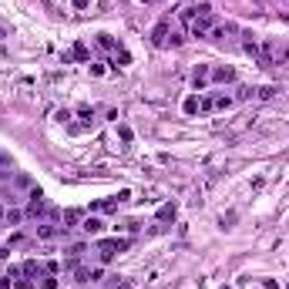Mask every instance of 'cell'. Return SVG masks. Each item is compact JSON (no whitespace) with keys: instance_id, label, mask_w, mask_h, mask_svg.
Wrapping results in <instances>:
<instances>
[{"instance_id":"obj_1","label":"cell","mask_w":289,"mask_h":289,"mask_svg":"<svg viewBox=\"0 0 289 289\" xmlns=\"http://www.w3.org/2000/svg\"><path fill=\"white\" fill-rule=\"evenodd\" d=\"M128 239H98V259L101 262H111L114 256H118V252H124V249H128Z\"/></svg>"},{"instance_id":"obj_2","label":"cell","mask_w":289,"mask_h":289,"mask_svg":"<svg viewBox=\"0 0 289 289\" xmlns=\"http://www.w3.org/2000/svg\"><path fill=\"white\" fill-rule=\"evenodd\" d=\"M27 219H37V222H41V219H47V199H44V192L41 189H31V195H27Z\"/></svg>"},{"instance_id":"obj_3","label":"cell","mask_w":289,"mask_h":289,"mask_svg":"<svg viewBox=\"0 0 289 289\" xmlns=\"http://www.w3.org/2000/svg\"><path fill=\"white\" fill-rule=\"evenodd\" d=\"M259 64H262V67L279 64V47H276L272 37H262V44H259Z\"/></svg>"},{"instance_id":"obj_4","label":"cell","mask_w":289,"mask_h":289,"mask_svg":"<svg viewBox=\"0 0 289 289\" xmlns=\"http://www.w3.org/2000/svg\"><path fill=\"white\" fill-rule=\"evenodd\" d=\"M124 199H131V195L121 192V195H114V199H98V202H91V212H114Z\"/></svg>"},{"instance_id":"obj_5","label":"cell","mask_w":289,"mask_h":289,"mask_svg":"<svg viewBox=\"0 0 289 289\" xmlns=\"http://www.w3.org/2000/svg\"><path fill=\"white\" fill-rule=\"evenodd\" d=\"M168 37H172V24L158 21L155 31H152V44H155V47H168Z\"/></svg>"},{"instance_id":"obj_6","label":"cell","mask_w":289,"mask_h":289,"mask_svg":"<svg viewBox=\"0 0 289 289\" xmlns=\"http://www.w3.org/2000/svg\"><path fill=\"white\" fill-rule=\"evenodd\" d=\"M81 232L84 235H101L104 232V222H101L98 215H88V219H81Z\"/></svg>"},{"instance_id":"obj_7","label":"cell","mask_w":289,"mask_h":289,"mask_svg":"<svg viewBox=\"0 0 289 289\" xmlns=\"http://www.w3.org/2000/svg\"><path fill=\"white\" fill-rule=\"evenodd\" d=\"M209 81H215V84H229V81H235V71L229 64H225V67H212Z\"/></svg>"},{"instance_id":"obj_8","label":"cell","mask_w":289,"mask_h":289,"mask_svg":"<svg viewBox=\"0 0 289 289\" xmlns=\"http://www.w3.org/2000/svg\"><path fill=\"white\" fill-rule=\"evenodd\" d=\"M209 74H212V67L209 64H199V67H195V74H192V88L202 91L205 84H209Z\"/></svg>"},{"instance_id":"obj_9","label":"cell","mask_w":289,"mask_h":289,"mask_svg":"<svg viewBox=\"0 0 289 289\" xmlns=\"http://www.w3.org/2000/svg\"><path fill=\"white\" fill-rule=\"evenodd\" d=\"M57 235H64V229H61V225L37 222V239H57Z\"/></svg>"},{"instance_id":"obj_10","label":"cell","mask_w":289,"mask_h":289,"mask_svg":"<svg viewBox=\"0 0 289 289\" xmlns=\"http://www.w3.org/2000/svg\"><path fill=\"white\" fill-rule=\"evenodd\" d=\"M242 51H245L249 57H252V61H259V41L252 37V34H245V41H242Z\"/></svg>"},{"instance_id":"obj_11","label":"cell","mask_w":289,"mask_h":289,"mask_svg":"<svg viewBox=\"0 0 289 289\" xmlns=\"http://www.w3.org/2000/svg\"><path fill=\"white\" fill-rule=\"evenodd\" d=\"M81 219H84V212H81V209H67L64 212V232H67V229H74Z\"/></svg>"},{"instance_id":"obj_12","label":"cell","mask_w":289,"mask_h":289,"mask_svg":"<svg viewBox=\"0 0 289 289\" xmlns=\"http://www.w3.org/2000/svg\"><path fill=\"white\" fill-rule=\"evenodd\" d=\"M24 219H27V212H24V209H7V215H4V222H7V225H21Z\"/></svg>"},{"instance_id":"obj_13","label":"cell","mask_w":289,"mask_h":289,"mask_svg":"<svg viewBox=\"0 0 289 289\" xmlns=\"http://www.w3.org/2000/svg\"><path fill=\"white\" fill-rule=\"evenodd\" d=\"M225 108H232V98L229 94H212V111H225Z\"/></svg>"},{"instance_id":"obj_14","label":"cell","mask_w":289,"mask_h":289,"mask_svg":"<svg viewBox=\"0 0 289 289\" xmlns=\"http://www.w3.org/2000/svg\"><path fill=\"white\" fill-rule=\"evenodd\" d=\"M67 57H74V61H88V47H84V44H74V47H71V54H67Z\"/></svg>"},{"instance_id":"obj_15","label":"cell","mask_w":289,"mask_h":289,"mask_svg":"<svg viewBox=\"0 0 289 289\" xmlns=\"http://www.w3.org/2000/svg\"><path fill=\"white\" fill-rule=\"evenodd\" d=\"M98 47H101V51H118V44H114L108 34H98Z\"/></svg>"},{"instance_id":"obj_16","label":"cell","mask_w":289,"mask_h":289,"mask_svg":"<svg viewBox=\"0 0 289 289\" xmlns=\"http://www.w3.org/2000/svg\"><path fill=\"white\" fill-rule=\"evenodd\" d=\"M158 219H162V222L175 219V205H172V202H168V205H162V209H158Z\"/></svg>"},{"instance_id":"obj_17","label":"cell","mask_w":289,"mask_h":289,"mask_svg":"<svg viewBox=\"0 0 289 289\" xmlns=\"http://www.w3.org/2000/svg\"><path fill=\"white\" fill-rule=\"evenodd\" d=\"M199 114H212V94L209 98H199Z\"/></svg>"},{"instance_id":"obj_18","label":"cell","mask_w":289,"mask_h":289,"mask_svg":"<svg viewBox=\"0 0 289 289\" xmlns=\"http://www.w3.org/2000/svg\"><path fill=\"white\" fill-rule=\"evenodd\" d=\"M131 57H128V51H114V67H121V64H128Z\"/></svg>"},{"instance_id":"obj_19","label":"cell","mask_w":289,"mask_h":289,"mask_svg":"<svg viewBox=\"0 0 289 289\" xmlns=\"http://www.w3.org/2000/svg\"><path fill=\"white\" fill-rule=\"evenodd\" d=\"M108 289H131V282H128V279H118V276H114V282H108Z\"/></svg>"},{"instance_id":"obj_20","label":"cell","mask_w":289,"mask_h":289,"mask_svg":"<svg viewBox=\"0 0 289 289\" xmlns=\"http://www.w3.org/2000/svg\"><path fill=\"white\" fill-rule=\"evenodd\" d=\"M185 111H189V114H199V98H189V101H185Z\"/></svg>"},{"instance_id":"obj_21","label":"cell","mask_w":289,"mask_h":289,"mask_svg":"<svg viewBox=\"0 0 289 289\" xmlns=\"http://www.w3.org/2000/svg\"><path fill=\"white\" fill-rule=\"evenodd\" d=\"M272 94H276V88H259V91H256V98H262V101L272 98Z\"/></svg>"},{"instance_id":"obj_22","label":"cell","mask_w":289,"mask_h":289,"mask_svg":"<svg viewBox=\"0 0 289 289\" xmlns=\"http://www.w3.org/2000/svg\"><path fill=\"white\" fill-rule=\"evenodd\" d=\"M78 118H84V121H91V118H94V111H91V108H78Z\"/></svg>"},{"instance_id":"obj_23","label":"cell","mask_w":289,"mask_h":289,"mask_svg":"<svg viewBox=\"0 0 289 289\" xmlns=\"http://www.w3.org/2000/svg\"><path fill=\"white\" fill-rule=\"evenodd\" d=\"M74 7H78V11H84V7H88V0H74Z\"/></svg>"},{"instance_id":"obj_24","label":"cell","mask_w":289,"mask_h":289,"mask_svg":"<svg viewBox=\"0 0 289 289\" xmlns=\"http://www.w3.org/2000/svg\"><path fill=\"white\" fill-rule=\"evenodd\" d=\"M4 215H7V212H4V209H0V219H4Z\"/></svg>"},{"instance_id":"obj_25","label":"cell","mask_w":289,"mask_h":289,"mask_svg":"<svg viewBox=\"0 0 289 289\" xmlns=\"http://www.w3.org/2000/svg\"><path fill=\"white\" fill-rule=\"evenodd\" d=\"M0 41H4V27H0Z\"/></svg>"},{"instance_id":"obj_26","label":"cell","mask_w":289,"mask_h":289,"mask_svg":"<svg viewBox=\"0 0 289 289\" xmlns=\"http://www.w3.org/2000/svg\"><path fill=\"white\" fill-rule=\"evenodd\" d=\"M144 4H148V0H144Z\"/></svg>"},{"instance_id":"obj_27","label":"cell","mask_w":289,"mask_h":289,"mask_svg":"<svg viewBox=\"0 0 289 289\" xmlns=\"http://www.w3.org/2000/svg\"><path fill=\"white\" fill-rule=\"evenodd\" d=\"M286 4H289V0H286Z\"/></svg>"}]
</instances>
